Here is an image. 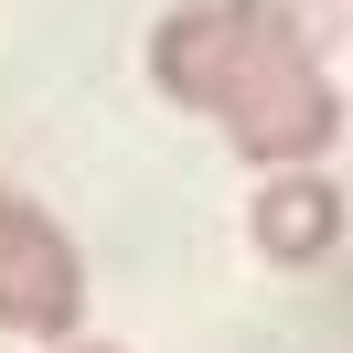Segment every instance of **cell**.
<instances>
[{"instance_id":"1","label":"cell","mask_w":353,"mask_h":353,"mask_svg":"<svg viewBox=\"0 0 353 353\" xmlns=\"http://www.w3.org/2000/svg\"><path fill=\"white\" fill-rule=\"evenodd\" d=\"M150 86L172 97V108H203L257 172H310V161L343 139V86H332V65L268 43L225 0H172L150 22Z\"/></svg>"},{"instance_id":"6","label":"cell","mask_w":353,"mask_h":353,"mask_svg":"<svg viewBox=\"0 0 353 353\" xmlns=\"http://www.w3.org/2000/svg\"><path fill=\"white\" fill-rule=\"evenodd\" d=\"M0 203H11V182H0Z\"/></svg>"},{"instance_id":"2","label":"cell","mask_w":353,"mask_h":353,"mask_svg":"<svg viewBox=\"0 0 353 353\" xmlns=\"http://www.w3.org/2000/svg\"><path fill=\"white\" fill-rule=\"evenodd\" d=\"M75 310H86V257L75 236L43 214V203H0V332H22V343H65Z\"/></svg>"},{"instance_id":"4","label":"cell","mask_w":353,"mask_h":353,"mask_svg":"<svg viewBox=\"0 0 353 353\" xmlns=\"http://www.w3.org/2000/svg\"><path fill=\"white\" fill-rule=\"evenodd\" d=\"M236 22H257L268 43L310 54V65H332V32H343V0H225Z\"/></svg>"},{"instance_id":"5","label":"cell","mask_w":353,"mask_h":353,"mask_svg":"<svg viewBox=\"0 0 353 353\" xmlns=\"http://www.w3.org/2000/svg\"><path fill=\"white\" fill-rule=\"evenodd\" d=\"M65 353H118V343H65Z\"/></svg>"},{"instance_id":"3","label":"cell","mask_w":353,"mask_h":353,"mask_svg":"<svg viewBox=\"0 0 353 353\" xmlns=\"http://www.w3.org/2000/svg\"><path fill=\"white\" fill-rule=\"evenodd\" d=\"M246 236H257L268 268H321L332 246H343V182H332V172H268Z\"/></svg>"}]
</instances>
